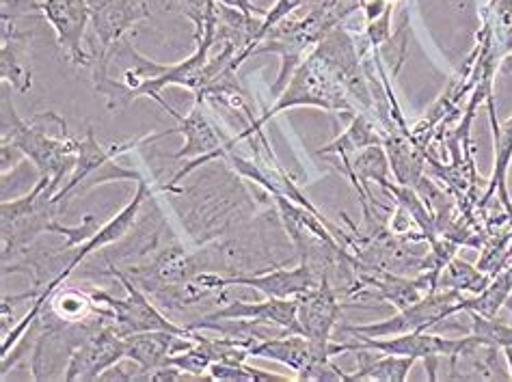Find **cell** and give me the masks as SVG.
<instances>
[{
	"label": "cell",
	"instance_id": "cell-17",
	"mask_svg": "<svg viewBox=\"0 0 512 382\" xmlns=\"http://www.w3.org/2000/svg\"><path fill=\"white\" fill-rule=\"evenodd\" d=\"M145 143H152V134L145 136V139L119 143V145H111V147H102L96 136H93V130H87V136L80 139L78 160H76V167L70 175V182L61 186V190L52 201H55L59 206L61 201H65L67 197H72L76 193V188H83V184L89 180V177L96 175L106 165V162H111V160H115L117 156L126 154V152H132V149H137L139 145H145Z\"/></svg>",
	"mask_w": 512,
	"mask_h": 382
},
{
	"label": "cell",
	"instance_id": "cell-5",
	"mask_svg": "<svg viewBox=\"0 0 512 382\" xmlns=\"http://www.w3.org/2000/svg\"><path fill=\"white\" fill-rule=\"evenodd\" d=\"M169 115L178 121V126L175 128H169L165 132L156 134L158 136H167V134H182L184 136V147L180 149V152H175V160H191L195 158L193 162H188L186 167H182L178 173H175L171 177V184L167 188H173L175 182H180L184 175L191 173L193 169L206 165L208 160H214V158H223V154L227 152V149H234L232 145H229V136L223 134V130L214 124L212 117L208 115L206 111V102L195 98V104L191 108V113H188L186 117L180 115L175 108H171Z\"/></svg>",
	"mask_w": 512,
	"mask_h": 382
},
{
	"label": "cell",
	"instance_id": "cell-27",
	"mask_svg": "<svg viewBox=\"0 0 512 382\" xmlns=\"http://www.w3.org/2000/svg\"><path fill=\"white\" fill-rule=\"evenodd\" d=\"M50 313L63 324H78L85 322L91 313H96V300H93L91 292H83L78 288H59L48 298Z\"/></svg>",
	"mask_w": 512,
	"mask_h": 382
},
{
	"label": "cell",
	"instance_id": "cell-30",
	"mask_svg": "<svg viewBox=\"0 0 512 382\" xmlns=\"http://www.w3.org/2000/svg\"><path fill=\"white\" fill-rule=\"evenodd\" d=\"M39 0H3V18L24 20V18H39Z\"/></svg>",
	"mask_w": 512,
	"mask_h": 382
},
{
	"label": "cell",
	"instance_id": "cell-33",
	"mask_svg": "<svg viewBox=\"0 0 512 382\" xmlns=\"http://www.w3.org/2000/svg\"><path fill=\"white\" fill-rule=\"evenodd\" d=\"M502 352H504V359H506V367H508V372H510V378H512V346H506V348H502Z\"/></svg>",
	"mask_w": 512,
	"mask_h": 382
},
{
	"label": "cell",
	"instance_id": "cell-10",
	"mask_svg": "<svg viewBox=\"0 0 512 382\" xmlns=\"http://www.w3.org/2000/svg\"><path fill=\"white\" fill-rule=\"evenodd\" d=\"M39 11L55 31L63 57L76 67H91V52L83 46L93 18L89 0H39Z\"/></svg>",
	"mask_w": 512,
	"mask_h": 382
},
{
	"label": "cell",
	"instance_id": "cell-19",
	"mask_svg": "<svg viewBox=\"0 0 512 382\" xmlns=\"http://www.w3.org/2000/svg\"><path fill=\"white\" fill-rule=\"evenodd\" d=\"M502 348L474 341L454 357H450V378L463 380H508L510 372L502 363Z\"/></svg>",
	"mask_w": 512,
	"mask_h": 382
},
{
	"label": "cell",
	"instance_id": "cell-2",
	"mask_svg": "<svg viewBox=\"0 0 512 382\" xmlns=\"http://www.w3.org/2000/svg\"><path fill=\"white\" fill-rule=\"evenodd\" d=\"M299 106L325 108V111L333 113H355L353 98H350L348 89L314 50L296 67L288 85L277 95L273 106L266 108L264 115L247 128H264L275 115Z\"/></svg>",
	"mask_w": 512,
	"mask_h": 382
},
{
	"label": "cell",
	"instance_id": "cell-18",
	"mask_svg": "<svg viewBox=\"0 0 512 382\" xmlns=\"http://www.w3.org/2000/svg\"><path fill=\"white\" fill-rule=\"evenodd\" d=\"M487 108H489V119H491V130H493V143H495V162H493V175L487 186V193L480 199V208L487 206V201L497 193L502 201V208L512 218V201L508 195V169L512 162V115L506 121H497L495 113V98L493 93L487 95Z\"/></svg>",
	"mask_w": 512,
	"mask_h": 382
},
{
	"label": "cell",
	"instance_id": "cell-20",
	"mask_svg": "<svg viewBox=\"0 0 512 382\" xmlns=\"http://www.w3.org/2000/svg\"><path fill=\"white\" fill-rule=\"evenodd\" d=\"M385 134L387 132H383L379 126H376L366 113H359V115L355 113L353 119H350V126L338 136V139H333L329 145L320 147L318 154L340 156L344 173H346L353 156L370 145H383Z\"/></svg>",
	"mask_w": 512,
	"mask_h": 382
},
{
	"label": "cell",
	"instance_id": "cell-13",
	"mask_svg": "<svg viewBox=\"0 0 512 382\" xmlns=\"http://www.w3.org/2000/svg\"><path fill=\"white\" fill-rule=\"evenodd\" d=\"M363 285H370L385 303L392 305L396 311L409 307L426 294L437 290V270H424L420 277H402L392 270H381L366 266V275H357Z\"/></svg>",
	"mask_w": 512,
	"mask_h": 382
},
{
	"label": "cell",
	"instance_id": "cell-25",
	"mask_svg": "<svg viewBox=\"0 0 512 382\" xmlns=\"http://www.w3.org/2000/svg\"><path fill=\"white\" fill-rule=\"evenodd\" d=\"M359 359V370L346 372L348 380H394L404 382L409 378L415 359L411 357H400V354H383L379 359H374V350H357Z\"/></svg>",
	"mask_w": 512,
	"mask_h": 382
},
{
	"label": "cell",
	"instance_id": "cell-3",
	"mask_svg": "<svg viewBox=\"0 0 512 382\" xmlns=\"http://www.w3.org/2000/svg\"><path fill=\"white\" fill-rule=\"evenodd\" d=\"M113 275L121 281L126 290V298H113L109 292L93 288L89 290L93 300H96L98 307V316L109 320L115 331L121 337H128L132 333H147V331H169V333H178V335H188V326H178L173 324L167 316H163L152 303L147 294L139 288L137 283L132 281V277L121 275L119 270L113 268Z\"/></svg>",
	"mask_w": 512,
	"mask_h": 382
},
{
	"label": "cell",
	"instance_id": "cell-12",
	"mask_svg": "<svg viewBox=\"0 0 512 382\" xmlns=\"http://www.w3.org/2000/svg\"><path fill=\"white\" fill-rule=\"evenodd\" d=\"M318 283L320 279L314 272V266L307 262H301L294 268L268 270L262 272V275H221L223 290L229 288V285H245V288L262 292L266 298H296L309 290H314Z\"/></svg>",
	"mask_w": 512,
	"mask_h": 382
},
{
	"label": "cell",
	"instance_id": "cell-6",
	"mask_svg": "<svg viewBox=\"0 0 512 382\" xmlns=\"http://www.w3.org/2000/svg\"><path fill=\"white\" fill-rule=\"evenodd\" d=\"M463 296L461 292L454 290H435L426 294L417 303L396 311L394 316H389L379 322L370 324H359V326H340L344 335H366V337H392L402 333H413V331H428L435 329L437 324L446 322L458 313V305H461Z\"/></svg>",
	"mask_w": 512,
	"mask_h": 382
},
{
	"label": "cell",
	"instance_id": "cell-14",
	"mask_svg": "<svg viewBox=\"0 0 512 382\" xmlns=\"http://www.w3.org/2000/svg\"><path fill=\"white\" fill-rule=\"evenodd\" d=\"M296 303H299L296 313H299L301 335L312 341H331L333 329L340 320V300L329 279H320L314 290L296 296Z\"/></svg>",
	"mask_w": 512,
	"mask_h": 382
},
{
	"label": "cell",
	"instance_id": "cell-11",
	"mask_svg": "<svg viewBox=\"0 0 512 382\" xmlns=\"http://www.w3.org/2000/svg\"><path fill=\"white\" fill-rule=\"evenodd\" d=\"M126 359V344L113 324H106L102 329L87 337L83 344L72 350V357L67 361V370L63 378L67 382L74 380H96L115 365Z\"/></svg>",
	"mask_w": 512,
	"mask_h": 382
},
{
	"label": "cell",
	"instance_id": "cell-31",
	"mask_svg": "<svg viewBox=\"0 0 512 382\" xmlns=\"http://www.w3.org/2000/svg\"><path fill=\"white\" fill-rule=\"evenodd\" d=\"M217 5H223V7H232V9H238L242 13H247V16H258V18H266V13L262 7H258L253 3V0H214Z\"/></svg>",
	"mask_w": 512,
	"mask_h": 382
},
{
	"label": "cell",
	"instance_id": "cell-32",
	"mask_svg": "<svg viewBox=\"0 0 512 382\" xmlns=\"http://www.w3.org/2000/svg\"><path fill=\"white\" fill-rule=\"evenodd\" d=\"M500 72L506 76H512V52H508L506 57L500 61Z\"/></svg>",
	"mask_w": 512,
	"mask_h": 382
},
{
	"label": "cell",
	"instance_id": "cell-29",
	"mask_svg": "<svg viewBox=\"0 0 512 382\" xmlns=\"http://www.w3.org/2000/svg\"><path fill=\"white\" fill-rule=\"evenodd\" d=\"M210 7H212V0H169V9L184 13V16L193 22L195 39L201 35V31H204Z\"/></svg>",
	"mask_w": 512,
	"mask_h": 382
},
{
	"label": "cell",
	"instance_id": "cell-26",
	"mask_svg": "<svg viewBox=\"0 0 512 382\" xmlns=\"http://www.w3.org/2000/svg\"><path fill=\"white\" fill-rule=\"evenodd\" d=\"M491 281L489 272L480 270L478 266L467 264L461 257H452L450 262L439 270L437 290H454L461 294H480Z\"/></svg>",
	"mask_w": 512,
	"mask_h": 382
},
{
	"label": "cell",
	"instance_id": "cell-24",
	"mask_svg": "<svg viewBox=\"0 0 512 382\" xmlns=\"http://www.w3.org/2000/svg\"><path fill=\"white\" fill-rule=\"evenodd\" d=\"M512 298V262L495 272L489 285L480 294L463 296L458 313H478L482 318H497L504 305Z\"/></svg>",
	"mask_w": 512,
	"mask_h": 382
},
{
	"label": "cell",
	"instance_id": "cell-28",
	"mask_svg": "<svg viewBox=\"0 0 512 382\" xmlns=\"http://www.w3.org/2000/svg\"><path fill=\"white\" fill-rule=\"evenodd\" d=\"M210 380H221V382H260V380H288V376L273 374L258 370V367H251L245 363H212L208 370Z\"/></svg>",
	"mask_w": 512,
	"mask_h": 382
},
{
	"label": "cell",
	"instance_id": "cell-8",
	"mask_svg": "<svg viewBox=\"0 0 512 382\" xmlns=\"http://www.w3.org/2000/svg\"><path fill=\"white\" fill-rule=\"evenodd\" d=\"M89 3L93 9L91 65L104 63L134 24L152 16L147 0H89Z\"/></svg>",
	"mask_w": 512,
	"mask_h": 382
},
{
	"label": "cell",
	"instance_id": "cell-9",
	"mask_svg": "<svg viewBox=\"0 0 512 382\" xmlns=\"http://www.w3.org/2000/svg\"><path fill=\"white\" fill-rule=\"evenodd\" d=\"M139 184V188H137V193H134V197L130 199V203L128 206L121 210L117 216H113L111 221H106L104 225H100V229L96 231V234H93L83 247H78L76 251H74V255H72V259L70 262H67V266L59 272V275L55 277V279H50L48 281V285L46 288L39 292V296L35 298V303L33 305H37L39 309H44V305L48 303V298L55 294V290L59 288V285H63L67 279H70V275L72 272L85 262V259L91 255V253H96V251H102L104 247H111V244H115V242H119L121 238H124L128 231L134 227V223H137V216H139V212H141V208H143V203H145V199L147 197H152V188H150V184H147V180L143 177L141 182H137Z\"/></svg>",
	"mask_w": 512,
	"mask_h": 382
},
{
	"label": "cell",
	"instance_id": "cell-21",
	"mask_svg": "<svg viewBox=\"0 0 512 382\" xmlns=\"http://www.w3.org/2000/svg\"><path fill=\"white\" fill-rule=\"evenodd\" d=\"M346 175H348V180L353 182V186L357 188L361 201L366 203L370 199V203H374L376 206L374 197L368 193V186L376 184L385 190L389 184V175H392V165H389L385 147L370 145L366 149H361V152H357L353 156V160H350V167H348Z\"/></svg>",
	"mask_w": 512,
	"mask_h": 382
},
{
	"label": "cell",
	"instance_id": "cell-4",
	"mask_svg": "<svg viewBox=\"0 0 512 382\" xmlns=\"http://www.w3.org/2000/svg\"><path fill=\"white\" fill-rule=\"evenodd\" d=\"M50 180L39 177V182L29 193L0 203V218H3V257L9 253L16 255L18 251L29 247L37 236L52 234L55 225V206L52 197L46 193Z\"/></svg>",
	"mask_w": 512,
	"mask_h": 382
},
{
	"label": "cell",
	"instance_id": "cell-22",
	"mask_svg": "<svg viewBox=\"0 0 512 382\" xmlns=\"http://www.w3.org/2000/svg\"><path fill=\"white\" fill-rule=\"evenodd\" d=\"M251 359H266L279 365H286L294 376L303 372V367L312 354V341L301 333H286L277 337H266L258 344L251 346Z\"/></svg>",
	"mask_w": 512,
	"mask_h": 382
},
{
	"label": "cell",
	"instance_id": "cell-15",
	"mask_svg": "<svg viewBox=\"0 0 512 382\" xmlns=\"http://www.w3.org/2000/svg\"><path fill=\"white\" fill-rule=\"evenodd\" d=\"M299 303L296 298H266L262 303L234 300L219 311L210 313L204 320H249L258 324L277 326L284 333H301Z\"/></svg>",
	"mask_w": 512,
	"mask_h": 382
},
{
	"label": "cell",
	"instance_id": "cell-16",
	"mask_svg": "<svg viewBox=\"0 0 512 382\" xmlns=\"http://www.w3.org/2000/svg\"><path fill=\"white\" fill-rule=\"evenodd\" d=\"M20 20L3 18V46H0V78L18 93L33 89L31 67V31H22Z\"/></svg>",
	"mask_w": 512,
	"mask_h": 382
},
{
	"label": "cell",
	"instance_id": "cell-23",
	"mask_svg": "<svg viewBox=\"0 0 512 382\" xmlns=\"http://www.w3.org/2000/svg\"><path fill=\"white\" fill-rule=\"evenodd\" d=\"M383 147L392 165V173L400 186H413L422 180L426 173V156H422L415 141L409 136H398L387 132Z\"/></svg>",
	"mask_w": 512,
	"mask_h": 382
},
{
	"label": "cell",
	"instance_id": "cell-1",
	"mask_svg": "<svg viewBox=\"0 0 512 382\" xmlns=\"http://www.w3.org/2000/svg\"><path fill=\"white\" fill-rule=\"evenodd\" d=\"M3 143L16 145L39 171V177L50 180L46 193L55 199L65 177H70L76 160L80 139L67 132V124L59 134L44 130V115L22 119L7 93L3 95Z\"/></svg>",
	"mask_w": 512,
	"mask_h": 382
},
{
	"label": "cell",
	"instance_id": "cell-7",
	"mask_svg": "<svg viewBox=\"0 0 512 382\" xmlns=\"http://www.w3.org/2000/svg\"><path fill=\"white\" fill-rule=\"evenodd\" d=\"M355 341H346L340 344V354L357 352V350H374L383 354H400V357H411L415 361H424L428 357H454L467 346L478 341L474 335H465L458 339L433 335L426 331H413L392 337H366V335H353Z\"/></svg>",
	"mask_w": 512,
	"mask_h": 382
}]
</instances>
